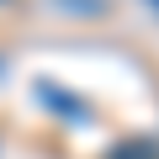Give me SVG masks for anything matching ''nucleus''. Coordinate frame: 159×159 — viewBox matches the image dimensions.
Returning a JSON list of instances; mask_svg holds the SVG:
<instances>
[{"mask_svg": "<svg viewBox=\"0 0 159 159\" xmlns=\"http://www.w3.org/2000/svg\"><path fill=\"white\" fill-rule=\"evenodd\" d=\"M106 159H159V143L154 138H122L106 148Z\"/></svg>", "mask_w": 159, "mask_h": 159, "instance_id": "f257e3e1", "label": "nucleus"}, {"mask_svg": "<svg viewBox=\"0 0 159 159\" xmlns=\"http://www.w3.org/2000/svg\"><path fill=\"white\" fill-rule=\"evenodd\" d=\"M0 69H6V53H0Z\"/></svg>", "mask_w": 159, "mask_h": 159, "instance_id": "f03ea898", "label": "nucleus"}, {"mask_svg": "<svg viewBox=\"0 0 159 159\" xmlns=\"http://www.w3.org/2000/svg\"><path fill=\"white\" fill-rule=\"evenodd\" d=\"M148 6H159V0H148Z\"/></svg>", "mask_w": 159, "mask_h": 159, "instance_id": "7ed1b4c3", "label": "nucleus"}]
</instances>
